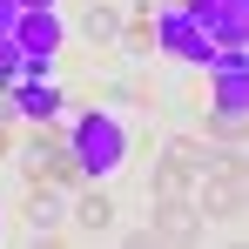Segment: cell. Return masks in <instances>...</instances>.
Segmentation results:
<instances>
[{"instance_id":"obj_9","label":"cell","mask_w":249,"mask_h":249,"mask_svg":"<svg viewBox=\"0 0 249 249\" xmlns=\"http://www.w3.org/2000/svg\"><path fill=\"white\" fill-rule=\"evenodd\" d=\"M20 14H27L20 0H0V34H14V27H20Z\"/></svg>"},{"instance_id":"obj_5","label":"cell","mask_w":249,"mask_h":249,"mask_svg":"<svg viewBox=\"0 0 249 249\" xmlns=\"http://www.w3.org/2000/svg\"><path fill=\"white\" fill-rule=\"evenodd\" d=\"M7 101H14L20 122H61L68 88H61V74H14L7 81Z\"/></svg>"},{"instance_id":"obj_11","label":"cell","mask_w":249,"mask_h":249,"mask_svg":"<svg viewBox=\"0 0 249 249\" xmlns=\"http://www.w3.org/2000/svg\"><path fill=\"white\" fill-rule=\"evenodd\" d=\"M0 236H7V229H0Z\"/></svg>"},{"instance_id":"obj_3","label":"cell","mask_w":249,"mask_h":249,"mask_svg":"<svg viewBox=\"0 0 249 249\" xmlns=\"http://www.w3.org/2000/svg\"><path fill=\"white\" fill-rule=\"evenodd\" d=\"M14 41H20V54H27L20 74H54L61 54H68V14H61V7H27L20 27H14Z\"/></svg>"},{"instance_id":"obj_2","label":"cell","mask_w":249,"mask_h":249,"mask_svg":"<svg viewBox=\"0 0 249 249\" xmlns=\"http://www.w3.org/2000/svg\"><path fill=\"white\" fill-rule=\"evenodd\" d=\"M148 47H155L162 61H175V68H209V61H215L209 34L189 20V7H182V0H162V7L148 14Z\"/></svg>"},{"instance_id":"obj_1","label":"cell","mask_w":249,"mask_h":249,"mask_svg":"<svg viewBox=\"0 0 249 249\" xmlns=\"http://www.w3.org/2000/svg\"><path fill=\"white\" fill-rule=\"evenodd\" d=\"M68 148H74V162H81L88 182H108V175H122L128 155H135V128H128L122 108H81V115L68 122Z\"/></svg>"},{"instance_id":"obj_10","label":"cell","mask_w":249,"mask_h":249,"mask_svg":"<svg viewBox=\"0 0 249 249\" xmlns=\"http://www.w3.org/2000/svg\"><path fill=\"white\" fill-rule=\"evenodd\" d=\"M20 7H61V0H20Z\"/></svg>"},{"instance_id":"obj_7","label":"cell","mask_w":249,"mask_h":249,"mask_svg":"<svg viewBox=\"0 0 249 249\" xmlns=\"http://www.w3.org/2000/svg\"><path fill=\"white\" fill-rule=\"evenodd\" d=\"M74 27H81V41L94 47V54H108V47H122V34H128V14H122V0H81Z\"/></svg>"},{"instance_id":"obj_8","label":"cell","mask_w":249,"mask_h":249,"mask_svg":"<svg viewBox=\"0 0 249 249\" xmlns=\"http://www.w3.org/2000/svg\"><path fill=\"white\" fill-rule=\"evenodd\" d=\"M20 68H27V54H20V41H14V34H0V88L14 81Z\"/></svg>"},{"instance_id":"obj_4","label":"cell","mask_w":249,"mask_h":249,"mask_svg":"<svg viewBox=\"0 0 249 249\" xmlns=\"http://www.w3.org/2000/svg\"><path fill=\"white\" fill-rule=\"evenodd\" d=\"M122 229V209L108 196V182H81L74 202H68V236H88V243H115Z\"/></svg>"},{"instance_id":"obj_6","label":"cell","mask_w":249,"mask_h":249,"mask_svg":"<svg viewBox=\"0 0 249 249\" xmlns=\"http://www.w3.org/2000/svg\"><path fill=\"white\" fill-rule=\"evenodd\" d=\"M20 215H27V243H61L68 236V189L34 182L27 202H20Z\"/></svg>"}]
</instances>
